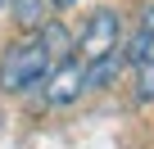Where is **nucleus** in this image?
<instances>
[{
  "label": "nucleus",
  "instance_id": "obj_7",
  "mask_svg": "<svg viewBox=\"0 0 154 149\" xmlns=\"http://www.w3.org/2000/svg\"><path fill=\"white\" fill-rule=\"evenodd\" d=\"M41 41H45L50 54H63V50H68V32H63L59 23H45V27H41Z\"/></svg>",
  "mask_w": 154,
  "mask_h": 149
},
{
  "label": "nucleus",
  "instance_id": "obj_11",
  "mask_svg": "<svg viewBox=\"0 0 154 149\" xmlns=\"http://www.w3.org/2000/svg\"><path fill=\"white\" fill-rule=\"evenodd\" d=\"M0 9H5V0H0Z\"/></svg>",
  "mask_w": 154,
  "mask_h": 149
},
{
  "label": "nucleus",
  "instance_id": "obj_6",
  "mask_svg": "<svg viewBox=\"0 0 154 149\" xmlns=\"http://www.w3.org/2000/svg\"><path fill=\"white\" fill-rule=\"evenodd\" d=\"M118 50H122V63H131V68H145V63L154 59V32L136 27V32H131V41H127V45H118Z\"/></svg>",
  "mask_w": 154,
  "mask_h": 149
},
{
  "label": "nucleus",
  "instance_id": "obj_8",
  "mask_svg": "<svg viewBox=\"0 0 154 149\" xmlns=\"http://www.w3.org/2000/svg\"><path fill=\"white\" fill-rule=\"evenodd\" d=\"M136 100H140V104H154V59L140 68V82H136Z\"/></svg>",
  "mask_w": 154,
  "mask_h": 149
},
{
  "label": "nucleus",
  "instance_id": "obj_9",
  "mask_svg": "<svg viewBox=\"0 0 154 149\" xmlns=\"http://www.w3.org/2000/svg\"><path fill=\"white\" fill-rule=\"evenodd\" d=\"M140 27L154 32V0H145V9H140Z\"/></svg>",
  "mask_w": 154,
  "mask_h": 149
},
{
  "label": "nucleus",
  "instance_id": "obj_4",
  "mask_svg": "<svg viewBox=\"0 0 154 149\" xmlns=\"http://www.w3.org/2000/svg\"><path fill=\"white\" fill-rule=\"evenodd\" d=\"M118 72H122V50L113 45V50H104V54L82 63V82H86V91H109L118 82Z\"/></svg>",
  "mask_w": 154,
  "mask_h": 149
},
{
  "label": "nucleus",
  "instance_id": "obj_5",
  "mask_svg": "<svg viewBox=\"0 0 154 149\" xmlns=\"http://www.w3.org/2000/svg\"><path fill=\"white\" fill-rule=\"evenodd\" d=\"M14 23L23 32H41L50 23V0H14Z\"/></svg>",
  "mask_w": 154,
  "mask_h": 149
},
{
  "label": "nucleus",
  "instance_id": "obj_2",
  "mask_svg": "<svg viewBox=\"0 0 154 149\" xmlns=\"http://www.w3.org/2000/svg\"><path fill=\"white\" fill-rule=\"evenodd\" d=\"M82 95H86V82H82V63H77V59H63L59 68L45 72V104L68 109V104L82 100Z\"/></svg>",
  "mask_w": 154,
  "mask_h": 149
},
{
  "label": "nucleus",
  "instance_id": "obj_1",
  "mask_svg": "<svg viewBox=\"0 0 154 149\" xmlns=\"http://www.w3.org/2000/svg\"><path fill=\"white\" fill-rule=\"evenodd\" d=\"M45 72H50V50H45V41H41V36H36V41H14V45L5 50V59H0V91L18 95V91L36 86Z\"/></svg>",
  "mask_w": 154,
  "mask_h": 149
},
{
  "label": "nucleus",
  "instance_id": "obj_10",
  "mask_svg": "<svg viewBox=\"0 0 154 149\" xmlns=\"http://www.w3.org/2000/svg\"><path fill=\"white\" fill-rule=\"evenodd\" d=\"M50 5H54V9H72V5H77V0H50Z\"/></svg>",
  "mask_w": 154,
  "mask_h": 149
},
{
  "label": "nucleus",
  "instance_id": "obj_3",
  "mask_svg": "<svg viewBox=\"0 0 154 149\" xmlns=\"http://www.w3.org/2000/svg\"><path fill=\"white\" fill-rule=\"evenodd\" d=\"M118 36H122V18L113 9H95L86 18V27H82V59H95V54L113 50Z\"/></svg>",
  "mask_w": 154,
  "mask_h": 149
}]
</instances>
